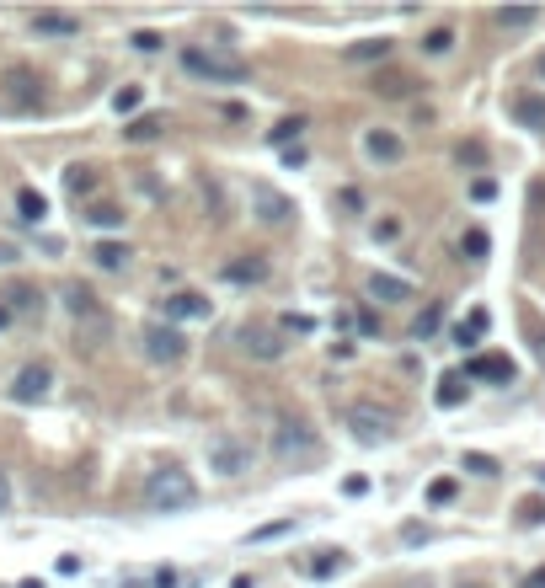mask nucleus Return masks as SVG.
Here are the masks:
<instances>
[{
	"label": "nucleus",
	"instance_id": "nucleus-21",
	"mask_svg": "<svg viewBox=\"0 0 545 588\" xmlns=\"http://www.w3.org/2000/svg\"><path fill=\"white\" fill-rule=\"evenodd\" d=\"M225 278H230V284H262V278H268V262H262L257 252L236 257V262H225Z\"/></svg>",
	"mask_w": 545,
	"mask_h": 588
},
{
	"label": "nucleus",
	"instance_id": "nucleus-28",
	"mask_svg": "<svg viewBox=\"0 0 545 588\" xmlns=\"http://www.w3.org/2000/svg\"><path fill=\"white\" fill-rule=\"evenodd\" d=\"M465 401V375H444L439 380V407H460Z\"/></svg>",
	"mask_w": 545,
	"mask_h": 588
},
{
	"label": "nucleus",
	"instance_id": "nucleus-30",
	"mask_svg": "<svg viewBox=\"0 0 545 588\" xmlns=\"http://www.w3.org/2000/svg\"><path fill=\"white\" fill-rule=\"evenodd\" d=\"M294 530V519H273V524H262V530L246 535V546H262V540H278V535H289Z\"/></svg>",
	"mask_w": 545,
	"mask_h": 588
},
{
	"label": "nucleus",
	"instance_id": "nucleus-44",
	"mask_svg": "<svg viewBox=\"0 0 545 588\" xmlns=\"http://www.w3.org/2000/svg\"><path fill=\"white\" fill-rule=\"evenodd\" d=\"M524 588H545V567H535V572H529V578H524Z\"/></svg>",
	"mask_w": 545,
	"mask_h": 588
},
{
	"label": "nucleus",
	"instance_id": "nucleus-3",
	"mask_svg": "<svg viewBox=\"0 0 545 588\" xmlns=\"http://www.w3.org/2000/svg\"><path fill=\"white\" fill-rule=\"evenodd\" d=\"M182 70L198 75V81H220V86H241L246 75H252V65L225 49H182Z\"/></svg>",
	"mask_w": 545,
	"mask_h": 588
},
{
	"label": "nucleus",
	"instance_id": "nucleus-37",
	"mask_svg": "<svg viewBox=\"0 0 545 588\" xmlns=\"http://www.w3.org/2000/svg\"><path fill=\"white\" fill-rule=\"evenodd\" d=\"M455 161H460V166H481V161H487V150H481L476 139H471V145H460V150H455Z\"/></svg>",
	"mask_w": 545,
	"mask_h": 588
},
{
	"label": "nucleus",
	"instance_id": "nucleus-1",
	"mask_svg": "<svg viewBox=\"0 0 545 588\" xmlns=\"http://www.w3.org/2000/svg\"><path fill=\"white\" fill-rule=\"evenodd\" d=\"M145 503L155 514H182V508L198 503V482L182 466H161V471H150V482H145Z\"/></svg>",
	"mask_w": 545,
	"mask_h": 588
},
{
	"label": "nucleus",
	"instance_id": "nucleus-46",
	"mask_svg": "<svg viewBox=\"0 0 545 588\" xmlns=\"http://www.w3.org/2000/svg\"><path fill=\"white\" fill-rule=\"evenodd\" d=\"M11 321H17V316H11V311H6V305H0V327H11Z\"/></svg>",
	"mask_w": 545,
	"mask_h": 588
},
{
	"label": "nucleus",
	"instance_id": "nucleus-7",
	"mask_svg": "<svg viewBox=\"0 0 545 588\" xmlns=\"http://www.w3.org/2000/svg\"><path fill=\"white\" fill-rule=\"evenodd\" d=\"M241 348L252 353V359H262V364H278L289 343H284V332H278V327H268V321H246V327H241Z\"/></svg>",
	"mask_w": 545,
	"mask_h": 588
},
{
	"label": "nucleus",
	"instance_id": "nucleus-27",
	"mask_svg": "<svg viewBox=\"0 0 545 588\" xmlns=\"http://www.w3.org/2000/svg\"><path fill=\"white\" fill-rule=\"evenodd\" d=\"M348 567V556L342 551H316V562H310V578H332V572Z\"/></svg>",
	"mask_w": 545,
	"mask_h": 588
},
{
	"label": "nucleus",
	"instance_id": "nucleus-41",
	"mask_svg": "<svg viewBox=\"0 0 545 588\" xmlns=\"http://www.w3.org/2000/svg\"><path fill=\"white\" fill-rule=\"evenodd\" d=\"M428 498H433V503H449V498H455V482H449V476H444V482H433Z\"/></svg>",
	"mask_w": 545,
	"mask_h": 588
},
{
	"label": "nucleus",
	"instance_id": "nucleus-39",
	"mask_svg": "<svg viewBox=\"0 0 545 588\" xmlns=\"http://www.w3.org/2000/svg\"><path fill=\"white\" fill-rule=\"evenodd\" d=\"M129 43H134L139 54H155V49H161V33H150V27H145V33H134Z\"/></svg>",
	"mask_w": 545,
	"mask_h": 588
},
{
	"label": "nucleus",
	"instance_id": "nucleus-9",
	"mask_svg": "<svg viewBox=\"0 0 545 588\" xmlns=\"http://www.w3.org/2000/svg\"><path fill=\"white\" fill-rule=\"evenodd\" d=\"M161 305H166V321H209L214 316V300H204L198 289H177Z\"/></svg>",
	"mask_w": 545,
	"mask_h": 588
},
{
	"label": "nucleus",
	"instance_id": "nucleus-4",
	"mask_svg": "<svg viewBox=\"0 0 545 588\" xmlns=\"http://www.w3.org/2000/svg\"><path fill=\"white\" fill-rule=\"evenodd\" d=\"M252 444H246L241 439V433H214V439H209V471L214 476H225V482H230V476H246V471H252Z\"/></svg>",
	"mask_w": 545,
	"mask_h": 588
},
{
	"label": "nucleus",
	"instance_id": "nucleus-24",
	"mask_svg": "<svg viewBox=\"0 0 545 588\" xmlns=\"http://www.w3.org/2000/svg\"><path fill=\"white\" fill-rule=\"evenodd\" d=\"M65 188L81 198V193H91L97 188V166H86V161H75V166H65Z\"/></svg>",
	"mask_w": 545,
	"mask_h": 588
},
{
	"label": "nucleus",
	"instance_id": "nucleus-10",
	"mask_svg": "<svg viewBox=\"0 0 545 588\" xmlns=\"http://www.w3.org/2000/svg\"><path fill=\"white\" fill-rule=\"evenodd\" d=\"M49 391H54L49 364H27V369H17V380H11V401H43Z\"/></svg>",
	"mask_w": 545,
	"mask_h": 588
},
{
	"label": "nucleus",
	"instance_id": "nucleus-16",
	"mask_svg": "<svg viewBox=\"0 0 545 588\" xmlns=\"http://www.w3.org/2000/svg\"><path fill=\"white\" fill-rule=\"evenodd\" d=\"M0 305H6L11 316H38L43 311V294L33 284H11V289H0Z\"/></svg>",
	"mask_w": 545,
	"mask_h": 588
},
{
	"label": "nucleus",
	"instance_id": "nucleus-18",
	"mask_svg": "<svg viewBox=\"0 0 545 588\" xmlns=\"http://www.w3.org/2000/svg\"><path fill=\"white\" fill-rule=\"evenodd\" d=\"M417 81H412V75L407 70H396V65H385V70H375V86H369V91H375V97H407V91H412Z\"/></svg>",
	"mask_w": 545,
	"mask_h": 588
},
{
	"label": "nucleus",
	"instance_id": "nucleus-36",
	"mask_svg": "<svg viewBox=\"0 0 545 588\" xmlns=\"http://www.w3.org/2000/svg\"><path fill=\"white\" fill-rule=\"evenodd\" d=\"M439 316H444L439 305H428V311L417 316V327H412V332H417V337H433V332H439Z\"/></svg>",
	"mask_w": 545,
	"mask_h": 588
},
{
	"label": "nucleus",
	"instance_id": "nucleus-15",
	"mask_svg": "<svg viewBox=\"0 0 545 588\" xmlns=\"http://www.w3.org/2000/svg\"><path fill=\"white\" fill-rule=\"evenodd\" d=\"M513 118H519V129L545 134V97H540V91H524V97H513Z\"/></svg>",
	"mask_w": 545,
	"mask_h": 588
},
{
	"label": "nucleus",
	"instance_id": "nucleus-35",
	"mask_svg": "<svg viewBox=\"0 0 545 588\" xmlns=\"http://www.w3.org/2000/svg\"><path fill=\"white\" fill-rule=\"evenodd\" d=\"M139 102H145V91H139V86H123L118 97H113V107H118V113H134Z\"/></svg>",
	"mask_w": 545,
	"mask_h": 588
},
{
	"label": "nucleus",
	"instance_id": "nucleus-8",
	"mask_svg": "<svg viewBox=\"0 0 545 588\" xmlns=\"http://www.w3.org/2000/svg\"><path fill=\"white\" fill-rule=\"evenodd\" d=\"M348 428H353V439L358 444H385L391 439V412H375V407H353L348 412Z\"/></svg>",
	"mask_w": 545,
	"mask_h": 588
},
{
	"label": "nucleus",
	"instance_id": "nucleus-17",
	"mask_svg": "<svg viewBox=\"0 0 545 588\" xmlns=\"http://www.w3.org/2000/svg\"><path fill=\"white\" fill-rule=\"evenodd\" d=\"M33 33H43V38H75V33H81V17H65V11H38Z\"/></svg>",
	"mask_w": 545,
	"mask_h": 588
},
{
	"label": "nucleus",
	"instance_id": "nucleus-34",
	"mask_svg": "<svg viewBox=\"0 0 545 588\" xmlns=\"http://www.w3.org/2000/svg\"><path fill=\"white\" fill-rule=\"evenodd\" d=\"M460 466H465V471H476V476H497V460H492V455H476V450L465 455Z\"/></svg>",
	"mask_w": 545,
	"mask_h": 588
},
{
	"label": "nucleus",
	"instance_id": "nucleus-6",
	"mask_svg": "<svg viewBox=\"0 0 545 588\" xmlns=\"http://www.w3.org/2000/svg\"><path fill=\"white\" fill-rule=\"evenodd\" d=\"M0 86H6V107H17V113H33V107H43V81H38V70L11 65L6 75H0Z\"/></svg>",
	"mask_w": 545,
	"mask_h": 588
},
{
	"label": "nucleus",
	"instance_id": "nucleus-22",
	"mask_svg": "<svg viewBox=\"0 0 545 588\" xmlns=\"http://www.w3.org/2000/svg\"><path fill=\"white\" fill-rule=\"evenodd\" d=\"M129 246H123V241H97V252H91V262H97V268H107V273H123V268H129Z\"/></svg>",
	"mask_w": 545,
	"mask_h": 588
},
{
	"label": "nucleus",
	"instance_id": "nucleus-20",
	"mask_svg": "<svg viewBox=\"0 0 545 588\" xmlns=\"http://www.w3.org/2000/svg\"><path fill=\"white\" fill-rule=\"evenodd\" d=\"M471 375L476 380H513V375H519V369H513V359H503V353H481V359H471Z\"/></svg>",
	"mask_w": 545,
	"mask_h": 588
},
{
	"label": "nucleus",
	"instance_id": "nucleus-31",
	"mask_svg": "<svg viewBox=\"0 0 545 588\" xmlns=\"http://www.w3.org/2000/svg\"><path fill=\"white\" fill-rule=\"evenodd\" d=\"M449 49H455V33H449V27H433L423 38V54H449Z\"/></svg>",
	"mask_w": 545,
	"mask_h": 588
},
{
	"label": "nucleus",
	"instance_id": "nucleus-33",
	"mask_svg": "<svg viewBox=\"0 0 545 588\" xmlns=\"http://www.w3.org/2000/svg\"><path fill=\"white\" fill-rule=\"evenodd\" d=\"M300 129H305V118H284L268 139H273V145H289V139H300Z\"/></svg>",
	"mask_w": 545,
	"mask_h": 588
},
{
	"label": "nucleus",
	"instance_id": "nucleus-25",
	"mask_svg": "<svg viewBox=\"0 0 545 588\" xmlns=\"http://www.w3.org/2000/svg\"><path fill=\"white\" fill-rule=\"evenodd\" d=\"M123 220H129V214H123L118 204H91L86 209V225H97V230H118Z\"/></svg>",
	"mask_w": 545,
	"mask_h": 588
},
{
	"label": "nucleus",
	"instance_id": "nucleus-38",
	"mask_svg": "<svg viewBox=\"0 0 545 588\" xmlns=\"http://www.w3.org/2000/svg\"><path fill=\"white\" fill-rule=\"evenodd\" d=\"M460 252H471V257H487V230H471V236L460 241Z\"/></svg>",
	"mask_w": 545,
	"mask_h": 588
},
{
	"label": "nucleus",
	"instance_id": "nucleus-43",
	"mask_svg": "<svg viewBox=\"0 0 545 588\" xmlns=\"http://www.w3.org/2000/svg\"><path fill=\"white\" fill-rule=\"evenodd\" d=\"M6 508H11V476L0 471V514H6Z\"/></svg>",
	"mask_w": 545,
	"mask_h": 588
},
{
	"label": "nucleus",
	"instance_id": "nucleus-11",
	"mask_svg": "<svg viewBox=\"0 0 545 588\" xmlns=\"http://www.w3.org/2000/svg\"><path fill=\"white\" fill-rule=\"evenodd\" d=\"M364 156L380 161V166H396L401 156H407V145H401V134H391V129H369L364 134Z\"/></svg>",
	"mask_w": 545,
	"mask_h": 588
},
{
	"label": "nucleus",
	"instance_id": "nucleus-14",
	"mask_svg": "<svg viewBox=\"0 0 545 588\" xmlns=\"http://www.w3.org/2000/svg\"><path fill=\"white\" fill-rule=\"evenodd\" d=\"M369 294H375L380 305H407V300H417V289L407 284V278H391V273H375V278H369Z\"/></svg>",
	"mask_w": 545,
	"mask_h": 588
},
{
	"label": "nucleus",
	"instance_id": "nucleus-5",
	"mask_svg": "<svg viewBox=\"0 0 545 588\" xmlns=\"http://www.w3.org/2000/svg\"><path fill=\"white\" fill-rule=\"evenodd\" d=\"M139 343H145V359L150 364H182V359H188V337L171 327V321H150Z\"/></svg>",
	"mask_w": 545,
	"mask_h": 588
},
{
	"label": "nucleus",
	"instance_id": "nucleus-48",
	"mask_svg": "<svg viewBox=\"0 0 545 588\" xmlns=\"http://www.w3.org/2000/svg\"><path fill=\"white\" fill-rule=\"evenodd\" d=\"M455 588H481V583H455Z\"/></svg>",
	"mask_w": 545,
	"mask_h": 588
},
{
	"label": "nucleus",
	"instance_id": "nucleus-12",
	"mask_svg": "<svg viewBox=\"0 0 545 588\" xmlns=\"http://www.w3.org/2000/svg\"><path fill=\"white\" fill-rule=\"evenodd\" d=\"M59 300H65V311L75 321H97V327H102V305H97V294H91L86 284H65V289H59Z\"/></svg>",
	"mask_w": 545,
	"mask_h": 588
},
{
	"label": "nucleus",
	"instance_id": "nucleus-45",
	"mask_svg": "<svg viewBox=\"0 0 545 588\" xmlns=\"http://www.w3.org/2000/svg\"><path fill=\"white\" fill-rule=\"evenodd\" d=\"M6 262H17V246H6V241H0V268H6Z\"/></svg>",
	"mask_w": 545,
	"mask_h": 588
},
{
	"label": "nucleus",
	"instance_id": "nucleus-32",
	"mask_svg": "<svg viewBox=\"0 0 545 588\" xmlns=\"http://www.w3.org/2000/svg\"><path fill=\"white\" fill-rule=\"evenodd\" d=\"M519 524H524V530L545 524V503H540V498H524V503H519Z\"/></svg>",
	"mask_w": 545,
	"mask_h": 588
},
{
	"label": "nucleus",
	"instance_id": "nucleus-47",
	"mask_svg": "<svg viewBox=\"0 0 545 588\" xmlns=\"http://www.w3.org/2000/svg\"><path fill=\"white\" fill-rule=\"evenodd\" d=\"M535 70H540V75H545V54H540V59H535Z\"/></svg>",
	"mask_w": 545,
	"mask_h": 588
},
{
	"label": "nucleus",
	"instance_id": "nucleus-49",
	"mask_svg": "<svg viewBox=\"0 0 545 588\" xmlns=\"http://www.w3.org/2000/svg\"><path fill=\"white\" fill-rule=\"evenodd\" d=\"M540 482H545V471H540Z\"/></svg>",
	"mask_w": 545,
	"mask_h": 588
},
{
	"label": "nucleus",
	"instance_id": "nucleus-42",
	"mask_svg": "<svg viewBox=\"0 0 545 588\" xmlns=\"http://www.w3.org/2000/svg\"><path fill=\"white\" fill-rule=\"evenodd\" d=\"M310 327H316L310 316H284V332H310Z\"/></svg>",
	"mask_w": 545,
	"mask_h": 588
},
{
	"label": "nucleus",
	"instance_id": "nucleus-19",
	"mask_svg": "<svg viewBox=\"0 0 545 588\" xmlns=\"http://www.w3.org/2000/svg\"><path fill=\"white\" fill-rule=\"evenodd\" d=\"M342 54H348L353 65H385V59H391V38H358Z\"/></svg>",
	"mask_w": 545,
	"mask_h": 588
},
{
	"label": "nucleus",
	"instance_id": "nucleus-13",
	"mask_svg": "<svg viewBox=\"0 0 545 588\" xmlns=\"http://www.w3.org/2000/svg\"><path fill=\"white\" fill-rule=\"evenodd\" d=\"M252 198H257V209H262V220H268V225H289L294 220V204L278 188H268V182H257Z\"/></svg>",
	"mask_w": 545,
	"mask_h": 588
},
{
	"label": "nucleus",
	"instance_id": "nucleus-40",
	"mask_svg": "<svg viewBox=\"0 0 545 588\" xmlns=\"http://www.w3.org/2000/svg\"><path fill=\"white\" fill-rule=\"evenodd\" d=\"M481 332H487V311H476V316H471V327H460V343H476Z\"/></svg>",
	"mask_w": 545,
	"mask_h": 588
},
{
	"label": "nucleus",
	"instance_id": "nucleus-26",
	"mask_svg": "<svg viewBox=\"0 0 545 588\" xmlns=\"http://www.w3.org/2000/svg\"><path fill=\"white\" fill-rule=\"evenodd\" d=\"M17 209H22V220H33V225H38L43 214H49V198H43L38 188H22V193H17Z\"/></svg>",
	"mask_w": 545,
	"mask_h": 588
},
{
	"label": "nucleus",
	"instance_id": "nucleus-29",
	"mask_svg": "<svg viewBox=\"0 0 545 588\" xmlns=\"http://www.w3.org/2000/svg\"><path fill=\"white\" fill-rule=\"evenodd\" d=\"M535 17H540L535 6H503V11H497V27H529Z\"/></svg>",
	"mask_w": 545,
	"mask_h": 588
},
{
	"label": "nucleus",
	"instance_id": "nucleus-2",
	"mask_svg": "<svg viewBox=\"0 0 545 588\" xmlns=\"http://www.w3.org/2000/svg\"><path fill=\"white\" fill-rule=\"evenodd\" d=\"M273 455H278V466H316L321 460L316 428L300 423V417H284V423L273 428Z\"/></svg>",
	"mask_w": 545,
	"mask_h": 588
},
{
	"label": "nucleus",
	"instance_id": "nucleus-23",
	"mask_svg": "<svg viewBox=\"0 0 545 588\" xmlns=\"http://www.w3.org/2000/svg\"><path fill=\"white\" fill-rule=\"evenodd\" d=\"M161 129H166V118L161 113H145V118H134L129 129H123V139H129V145H145V139H161Z\"/></svg>",
	"mask_w": 545,
	"mask_h": 588
}]
</instances>
